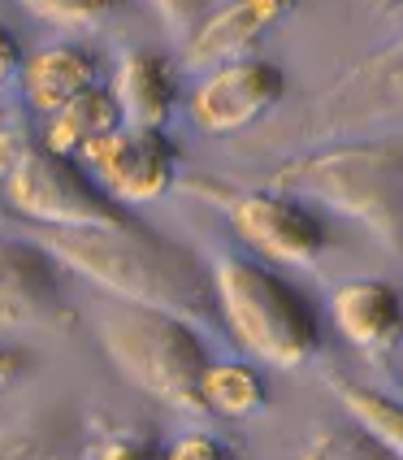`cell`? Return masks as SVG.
I'll list each match as a JSON object with an SVG mask.
<instances>
[{
  "label": "cell",
  "mask_w": 403,
  "mask_h": 460,
  "mask_svg": "<svg viewBox=\"0 0 403 460\" xmlns=\"http://www.w3.org/2000/svg\"><path fill=\"white\" fill-rule=\"evenodd\" d=\"M18 66H22V49H18L13 31H9V26H0V83L13 75Z\"/></svg>",
  "instance_id": "cell-26"
},
{
  "label": "cell",
  "mask_w": 403,
  "mask_h": 460,
  "mask_svg": "<svg viewBox=\"0 0 403 460\" xmlns=\"http://www.w3.org/2000/svg\"><path fill=\"white\" fill-rule=\"evenodd\" d=\"M286 96V75L265 57H239L226 66H213L191 92V122L204 135H239L256 127L265 113H274Z\"/></svg>",
  "instance_id": "cell-7"
},
{
  "label": "cell",
  "mask_w": 403,
  "mask_h": 460,
  "mask_svg": "<svg viewBox=\"0 0 403 460\" xmlns=\"http://www.w3.org/2000/svg\"><path fill=\"white\" fill-rule=\"evenodd\" d=\"M269 191L312 196L364 230H373L386 248H399L403 144L399 135H386L369 144H334L321 153L291 156L269 174Z\"/></svg>",
  "instance_id": "cell-2"
},
{
  "label": "cell",
  "mask_w": 403,
  "mask_h": 460,
  "mask_svg": "<svg viewBox=\"0 0 403 460\" xmlns=\"http://www.w3.org/2000/svg\"><path fill=\"white\" fill-rule=\"evenodd\" d=\"M165 460H234L230 456V447L222 443V438H213V435H204V430H196V435H182L165 452Z\"/></svg>",
  "instance_id": "cell-22"
},
{
  "label": "cell",
  "mask_w": 403,
  "mask_h": 460,
  "mask_svg": "<svg viewBox=\"0 0 403 460\" xmlns=\"http://www.w3.org/2000/svg\"><path fill=\"white\" fill-rule=\"evenodd\" d=\"M35 243L66 270L122 296L127 305L165 308L191 326L213 322V291L196 252L148 230L130 226H35Z\"/></svg>",
  "instance_id": "cell-1"
},
{
  "label": "cell",
  "mask_w": 403,
  "mask_h": 460,
  "mask_svg": "<svg viewBox=\"0 0 403 460\" xmlns=\"http://www.w3.org/2000/svg\"><path fill=\"white\" fill-rule=\"evenodd\" d=\"M96 187L113 205H148L161 200L178 182V148L170 144L165 130H135L118 127L104 144H96L92 153L78 161Z\"/></svg>",
  "instance_id": "cell-6"
},
{
  "label": "cell",
  "mask_w": 403,
  "mask_h": 460,
  "mask_svg": "<svg viewBox=\"0 0 403 460\" xmlns=\"http://www.w3.org/2000/svg\"><path fill=\"white\" fill-rule=\"evenodd\" d=\"M96 83H101V61L83 44H44L22 66L26 101L39 113H52L57 104H66L70 96L96 87Z\"/></svg>",
  "instance_id": "cell-14"
},
{
  "label": "cell",
  "mask_w": 403,
  "mask_h": 460,
  "mask_svg": "<svg viewBox=\"0 0 403 460\" xmlns=\"http://www.w3.org/2000/svg\"><path fill=\"white\" fill-rule=\"evenodd\" d=\"M70 326L61 265L35 239H0V331Z\"/></svg>",
  "instance_id": "cell-9"
},
{
  "label": "cell",
  "mask_w": 403,
  "mask_h": 460,
  "mask_svg": "<svg viewBox=\"0 0 403 460\" xmlns=\"http://www.w3.org/2000/svg\"><path fill=\"white\" fill-rule=\"evenodd\" d=\"M96 460H165V452L144 435H127V430H118V435H104L96 443Z\"/></svg>",
  "instance_id": "cell-21"
},
{
  "label": "cell",
  "mask_w": 403,
  "mask_h": 460,
  "mask_svg": "<svg viewBox=\"0 0 403 460\" xmlns=\"http://www.w3.org/2000/svg\"><path fill=\"white\" fill-rule=\"evenodd\" d=\"M226 213L239 239L277 265H312L329 243L326 226L282 191H234V200H226Z\"/></svg>",
  "instance_id": "cell-8"
},
{
  "label": "cell",
  "mask_w": 403,
  "mask_h": 460,
  "mask_svg": "<svg viewBox=\"0 0 403 460\" xmlns=\"http://www.w3.org/2000/svg\"><path fill=\"white\" fill-rule=\"evenodd\" d=\"M329 313L334 326L343 331L347 343H355L360 352L381 357L399 343V291L381 279H352L338 282L329 291Z\"/></svg>",
  "instance_id": "cell-12"
},
{
  "label": "cell",
  "mask_w": 403,
  "mask_h": 460,
  "mask_svg": "<svg viewBox=\"0 0 403 460\" xmlns=\"http://www.w3.org/2000/svg\"><path fill=\"white\" fill-rule=\"evenodd\" d=\"M399 44H386L364 66H355L338 87H329L326 104H321V122L326 127H360L364 118H390V113H399Z\"/></svg>",
  "instance_id": "cell-13"
},
{
  "label": "cell",
  "mask_w": 403,
  "mask_h": 460,
  "mask_svg": "<svg viewBox=\"0 0 403 460\" xmlns=\"http://www.w3.org/2000/svg\"><path fill=\"white\" fill-rule=\"evenodd\" d=\"M26 13L66 31H96L113 13V0H18Z\"/></svg>",
  "instance_id": "cell-19"
},
{
  "label": "cell",
  "mask_w": 403,
  "mask_h": 460,
  "mask_svg": "<svg viewBox=\"0 0 403 460\" xmlns=\"http://www.w3.org/2000/svg\"><path fill=\"white\" fill-rule=\"evenodd\" d=\"M152 9L174 31H191V22L204 13V0H152Z\"/></svg>",
  "instance_id": "cell-23"
},
{
  "label": "cell",
  "mask_w": 403,
  "mask_h": 460,
  "mask_svg": "<svg viewBox=\"0 0 403 460\" xmlns=\"http://www.w3.org/2000/svg\"><path fill=\"white\" fill-rule=\"evenodd\" d=\"M329 391L338 395V404L347 409L355 430H364L369 438H378L381 447L403 452V430H399V404L390 395H381L373 386L347 383V378H329Z\"/></svg>",
  "instance_id": "cell-17"
},
{
  "label": "cell",
  "mask_w": 403,
  "mask_h": 460,
  "mask_svg": "<svg viewBox=\"0 0 403 460\" xmlns=\"http://www.w3.org/2000/svg\"><path fill=\"white\" fill-rule=\"evenodd\" d=\"M4 200L13 213H22L31 226H130V208L113 205L96 179L39 144H31L22 161L4 174Z\"/></svg>",
  "instance_id": "cell-5"
},
{
  "label": "cell",
  "mask_w": 403,
  "mask_h": 460,
  "mask_svg": "<svg viewBox=\"0 0 403 460\" xmlns=\"http://www.w3.org/2000/svg\"><path fill=\"white\" fill-rule=\"evenodd\" d=\"M109 96L118 104L122 127L165 130L170 113H174V101H178L174 66L156 49H130L127 57L118 61V70H113Z\"/></svg>",
  "instance_id": "cell-11"
},
{
  "label": "cell",
  "mask_w": 403,
  "mask_h": 460,
  "mask_svg": "<svg viewBox=\"0 0 403 460\" xmlns=\"http://www.w3.org/2000/svg\"><path fill=\"white\" fill-rule=\"evenodd\" d=\"M101 343L122 378H130L144 395L170 409L200 412V374L208 365L200 326L165 308L122 305L101 322Z\"/></svg>",
  "instance_id": "cell-4"
},
{
  "label": "cell",
  "mask_w": 403,
  "mask_h": 460,
  "mask_svg": "<svg viewBox=\"0 0 403 460\" xmlns=\"http://www.w3.org/2000/svg\"><path fill=\"white\" fill-rule=\"evenodd\" d=\"M31 148V139H26V130L18 127H0V182H4V174L22 161V153Z\"/></svg>",
  "instance_id": "cell-25"
},
{
  "label": "cell",
  "mask_w": 403,
  "mask_h": 460,
  "mask_svg": "<svg viewBox=\"0 0 403 460\" xmlns=\"http://www.w3.org/2000/svg\"><path fill=\"white\" fill-rule=\"evenodd\" d=\"M61 456V438L48 426L26 421L13 430H0V460H57Z\"/></svg>",
  "instance_id": "cell-20"
},
{
  "label": "cell",
  "mask_w": 403,
  "mask_h": 460,
  "mask_svg": "<svg viewBox=\"0 0 403 460\" xmlns=\"http://www.w3.org/2000/svg\"><path fill=\"white\" fill-rule=\"evenodd\" d=\"M118 127H122L118 104L109 96V87L96 83V87H87V92H78V96H70L66 104L52 109L39 148H48V153H57V156H70V161H83V156L92 153L96 144H104Z\"/></svg>",
  "instance_id": "cell-15"
},
{
  "label": "cell",
  "mask_w": 403,
  "mask_h": 460,
  "mask_svg": "<svg viewBox=\"0 0 403 460\" xmlns=\"http://www.w3.org/2000/svg\"><path fill=\"white\" fill-rule=\"evenodd\" d=\"M265 409V378L243 360H208L200 374V412L243 421Z\"/></svg>",
  "instance_id": "cell-16"
},
{
  "label": "cell",
  "mask_w": 403,
  "mask_h": 460,
  "mask_svg": "<svg viewBox=\"0 0 403 460\" xmlns=\"http://www.w3.org/2000/svg\"><path fill=\"white\" fill-rule=\"evenodd\" d=\"M300 9V0H226L213 13H200L191 22L182 61L191 70H213L248 57V49H256L274 26H282L291 13Z\"/></svg>",
  "instance_id": "cell-10"
},
{
  "label": "cell",
  "mask_w": 403,
  "mask_h": 460,
  "mask_svg": "<svg viewBox=\"0 0 403 460\" xmlns=\"http://www.w3.org/2000/svg\"><path fill=\"white\" fill-rule=\"evenodd\" d=\"M213 308L226 331L256 360L274 369H300L321 352V322L295 282L248 256H222L208 274Z\"/></svg>",
  "instance_id": "cell-3"
},
{
  "label": "cell",
  "mask_w": 403,
  "mask_h": 460,
  "mask_svg": "<svg viewBox=\"0 0 403 460\" xmlns=\"http://www.w3.org/2000/svg\"><path fill=\"white\" fill-rule=\"evenodd\" d=\"M300 460H399V452L381 447L355 426H326L303 443Z\"/></svg>",
  "instance_id": "cell-18"
},
{
  "label": "cell",
  "mask_w": 403,
  "mask_h": 460,
  "mask_svg": "<svg viewBox=\"0 0 403 460\" xmlns=\"http://www.w3.org/2000/svg\"><path fill=\"white\" fill-rule=\"evenodd\" d=\"M26 374H31V352L13 348V343H0V391L22 383Z\"/></svg>",
  "instance_id": "cell-24"
}]
</instances>
